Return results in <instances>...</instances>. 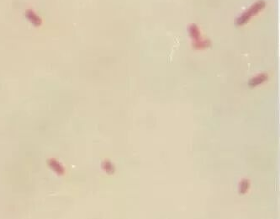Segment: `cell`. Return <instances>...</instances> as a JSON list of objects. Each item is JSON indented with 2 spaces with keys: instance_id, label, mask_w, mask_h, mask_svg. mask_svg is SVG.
<instances>
[{
  "instance_id": "6da1fadb",
  "label": "cell",
  "mask_w": 280,
  "mask_h": 219,
  "mask_svg": "<svg viewBox=\"0 0 280 219\" xmlns=\"http://www.w3.org/2000/svg\"><path fill=\"white\" fill-rule=\"evenodd\" d=\"M266 3L263 0H258L251 5L248 9L244 12L240 17H238L236 20V25L238 26H242L249 22L252 17H254L265 8Z\"/></svg>"
},
{
  "instance_id": "7a4b0ae2",
  "label": "cell",
  "mask_w": 280,
  "mask_h": 219,
  "mask_svg": "<svg viewBox=\"0 0 280 219\" xmlns=\"http://www.w3.org/2000/svg\"><path fill=\"white\" fill-rule=\"evenodd\" d=\"M189 33L193 40V46L195 49H205L210 47V42L208 40H203L199 27L195 24L189 26Z\"/></svg>"
},
{
  "instance_id": "3957f363",
  "label": "cell",
  "mask_w": 280,
  "mask_h": 219,
  "mask_svg": "<svg viewBox=\"0 0 280 219\" xmlns=\"http://www.w3.org/2000/svg\"><path fill=\"white\" fill-rule=\"evenodd\" d=\"M26 18L28 21L35 27H40L42 25V19L39 15L32 9H28L26 11Z\"/></svg>"
},
{
  "instance_id": "277c9868",
  "label": "cell",
  "mask_w": 280,
  "mask_h": 219,
  "mask_svg": "<svg viewBox=\"0 0 280 219\" xmlns=\"http://www.w3.org/2000/svg\"><path fill=\"white\" fill-rule=\"evenodd\" d=\"M48 166L56 175H63L65 174V168H64V166L58 160H56L55 158H50L48 160Z\"/></svg>"
},
{
  "instance_id": "5b68a950",
  "label": "cell",
  "mask_w": 280,
  "mask_h": 219,
  "mask_svg": "<svg viewBox=\"0 0 280 219\" xmlns=\"http://www.w3.org/2000/svg\"><path fill=\"white\" fill-rule=\"evenodd\" d=\"M268 76L267 73H260L258 75L253 77L251 79H250V81H249V85H250L251 87H256V86H258V85H260V84H263L264 82H266V81L268 80Z\"/></svg>"
}]
</instances>
